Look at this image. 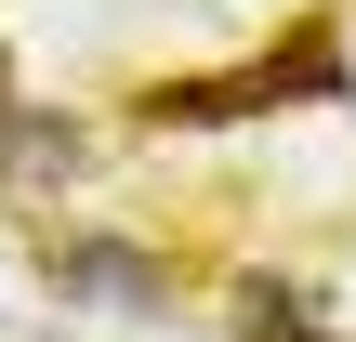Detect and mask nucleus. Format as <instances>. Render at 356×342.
<instances>
[{"mask_svg": "<svg viewBox=\"0 0 356 342\" xmlns=\"http://www.w3.org/2000/svg\"><path fill=\"white\" fill-rule=\"evenodd\" d=\"M277 105H356V40L330 13H304L291 40H264L251 66H211V79H159L132 92L145 132H238V119H277Z\"/></svg>", "mask_w": 356, "mask_h": 342, "instance_id": "obj_1", "label": "nucleus"}, {"mask_svg": "<svg viewBox=\"0 0 356 342\" xmlns=\"http://www.w3.org/2000/svg\"><path fill=\"white\" fill-rule=\"evenodd\" d=\"M40 290L53 303H92V316H172L185 303V264L145 250V237H40Z\"/></svg>", "mask_w": 356, "mask_h": 342, "instance_id": "obj_2", "label": "nucleus"}, {"mask_svg": "<svg viewBox=\"0 0 356 342\" xmlns=\"http://www.w3.org/2000/svg\"><path fill=\"white\" fill-rule=\"evenodd\" d=\"M92 171V132L66 119V105H13L0 119V211H40V198H66Z\"/></svg>", "mask_w": 356, "mask_h": 342, "instance_id": "obj_3", "label": "nucleus"}, {"mask_svg": "<svg viewBox=\"0 0 356 342\" xmlns=\"http://www.w3.org/2000/svg\"><path fill=\"white\" fill-rule=\"evenodd\" d=\"M225 330L238 342H343L317 277H238V290H225Z\"/></svg>", "mask_w": 356, "mask_h": 342, "instance_id": "obj_4", "label": "nucleus"}, {"mask_svg": "<svg viewBox=\"0 0 356 342\" xmlns=\"http://www.w3.org/2000/svg\"><path fill=\"white\" fill-rule=\"evenodd\" d=\"M13 105H26V92H13V66H0V119H13Z\"/></svg>", "mask_w": 356, "mask_h": 342, "instance_id": "obj_5", "label": "nucleus"}]
</instances>
